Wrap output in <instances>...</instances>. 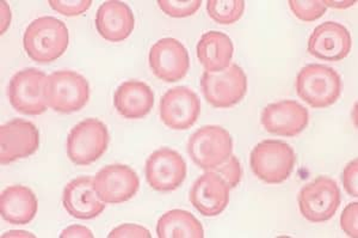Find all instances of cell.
Masks as SVG:
<instances>
[{
    "instance_id": "27",
    "label": "cell",
    "mask_w": 358,
    "mask_h": 238,
    "mask_svg": "<svg viewBox=\"0 0 358 238\" xmlns=\"http://www.w3.org/2000/svg\"><path fill=\"white\" fill-rule=\"evenodd\" d=\"M212 172L222 177L231 189L236 188V186L241 183V176H243L241 162L232 155L224 160V163L213 169Z\"/></svg>"
},
{
    "instance_id": "7",
    "label": "cell",
    "mask_w": 358,
    "mask_h": 238,
    "mask_svg": "<svg viewBox=\"0 0 358 238\" xmlns=\"http://www.w3.org/2000/svg\"><path fill=\"white\" fill-rule=\"evenodd\" d=\"M297 202L300 212L308 222H326L334 217L341 206V189L330 177L319 176L300 190Z\"/></svg>"
},
{
    "instance_id": "31",
    "label": "cell",
    "mask_w": 358,
    "mask_h": 238,
    "mask_svg": "<svg viewBox=\"0 0 358 238\" xmlns=\"http://www.w3.org/2000/svg\"><path fill=\"white\" fill-rule=\"evenodd\" d=\"M343 186L346 193L358 197V160H351L343 172Z\"/></svg>"
},
{
    "instance_id": "34",
    "label": "cell",
    "mask_w": 358,
    "mask_h": 238,
    "mask_svg": "<svg viewBox=\"0 0 358 238\" xmlns=\"http://www.w3.org/2000/svg\"><path fill=\"white\" fill-rule=\"evenodd\" d=\"M324 3H325L326 8L331 6V8H348L356 4V1H334V0H332V1L326 0Z\"/></svg>"
},
{
    "instance_id": "32",
    "label": "cell",
    "mask_w": 358,
    "mask_h": 238,
    "mask_svg": "<svg viewBox=\"0 0 358 238\" xmlns=\"http://www.w3.org/2000/svg\"><path fill=\"white\" fill-rule=\"evenodd\" d=\"M62 238H94L92 231L82 225H71L66 230L62 231L60 234Z\"/></svg>"
},
{
    "instance_id": "15",
    "label": "cell",
    "mask_w": 358,
    "mask_h": 238,
    "mask_svg": "<svg viewBox=\"0 0 358 238\" xmlns=\"http://www.w3.org/2000/svg\"><path fill=\"white\" fill-rule=\"evenodd\" d=\"M310 114L302 104L285 99L271 103L262 113L261 122L265 131L281 136L300 134L308 125Z\"/></svg>"
},
{
    "instance_id": "23",
    "label": "cell",
    "mask_w": 358,
    "mask_h": 238,
    "mask_svg": "<svg viewBox=\"0 0 358 238\" xmlns=\"http://www.w3.org/2000/svg\"><path fill=\"white\" fill-rule=\"evenodd\" d=\"M159 238H203L202 224L194 214L184 209H171L157 224Z\"/></svg>"
},
{
    "instance_id": "35",
    "label": "cell",
    "mask_w": 358,
    "mask_h": 238,
    "mask_svg": "<svg viewBox=\"0 0 358 238\" xmlns=\"http://www.w3.org/2000/svg\"><path fill=\"white\" fill-rule=\"evenodd\" d=\"M20 236H23V237H34V234L25 232V231H8L6 234H3V237H20Z\"/></svg>"
},
{
    "instance_id": "29",
    "label": "cell",
    "mask_w": 358,
    "mask_h": 238,
    "mask_svg": "<svg viewBox=\"0 0 358 238\" xmlns=\"http://www.w3.org/2000/svg\"><path fill=\"white\" fill-rule=\"evenodd\" d=\"M341 226L349 237L358 236V202H352L346 206L341 217Z\"/></svg>"
},
{
    "instance_id": "3",
    "label": "cell",
    "mask_w": 358,
    "mask_h": 238,
    "mask_svg": "<svg viewBox=\"0 0 358 238\" xmlns=\"http://www.w3.org/2000/svg\"><path fill=\"white\" fill-rule=\"evenodd\" d=\"M296 163L294 148L281 140L268 139L256 145L250 156L252 173L270 185L285 182Z\"/></svg>"
},
{
    "instance_id": "1",
    "label": "cell",
    "mask_w": 358,
    "mask_h": 238,
    "mask_svg": "<svg viewBox=\"0 0 358 238\" xmlns=\"http://www.w3.org/2000/svg\"><path fill=\"white\" fill-rule=\"evenodd\" d=\"M69 33L64 22L55 17L36 18L25 29L23 47L29 58L49 64L60 58L69 47Z\"/></svg>"
},
{
    "instance_id": "13",
    "label": "cell",
    "mask_w": 358,
    "mask_h": 238,
    "mask_svg": "<svg viewBox=\"0 0 358 238\" xmlns=\"http://www.w3.org/2000/svg\"><path fill=\"white\" fill-rule=\"evenodd\" d=\"M40 146L36 126L23 119L11 120L0 128V162L10 164L15 160L31 156Z\"/></svg>"
},
{
    "instance_id": "9",
    "label": "cell",
    "mask_w": 358,
    "mask_h": 238,
    "mask_svg": "<svg viewBox=\"0 0 358 238\" xmlns=\"http://www.w3.org/2000/svg\"><path fill=\"white\" fill-rule=\"evenodd\" d=\"M47 76L36 69L17 72L8 84V99L18 113L41 115L48 109L43 91Z\"/></svg>"
},
{
    "instance_id": "18",
    "label": "cell",
    "mask_w": 358,
    "mask_h": 238,
    "mask_svg": "<svg viewBox=\"0 0 358 238\" xmlns=\"http://www.w3.org/2000/svg\"><path fill=\"white\" fill-rule=\"evenodd\" d=\"M62 204L78 219H94L106 209V202L98 197L94 180L90 176H79L69 182L64 189Z\"/></svg>"
},
{
    "instance_id": "20",
    "label": "cell",
    "mask_w": 358,
    "mask_h": 238,
    "mask_svg": "<svg viewBox=\"0 0 358 238\" xmlns=\"http://www.w3.org/2000/svg\"><path fill=\"white\" fill-rule=\"evenodd\" d=\"M114 106L126 119H143L155 106V94L146 83L127 80L115 91Z\"/></svg>"
},
{
    "instance_id": "5",
    "label": "cell",
    "mask_w": 358,
    "mask_h": 238,
    "mask_svg": "<svg viewBox=\"0 0 358 238\" xmlns=\"http://www.w3.org/2000/svg\"><path fill=\"white\" fill-rule=\"evenodd\" d=\"M204 99L215 108H229L244 99L248 92V77L236 64L216 72H204L201 78Z\"/></svg>"
},
{
    "instance_id": "2",
    "label": "cell",
    "mask_w": 358,
    "mask_h": 238,
    "mask_svg": "<svg viewBox=\"0 0 358 238\" xmlns=\"http://www.w3.org/2000/svg\"><path fill=\"white\" fill-rule=\"evenodd\" d=\"M297 96L312 108H327L337 102L343 91V82L337 71L330 66L310 64L297 74Z\"/></svg>"
},
{
    "instance_id": "24",
    "label": "cell",
    "mask_w": 358,
    "mask_h": 238,
    "mask_svg": "<svg viewBox=\"0 0 358 238\" xmlns=\"http://www.w3.org/2000/svg\"><path fill=\"white\" fill-rule=\"evenodd\" d=\"M245 10L244 0H209L207 11L213 21L229 25L241 20Z\"/></svg>"
},
{
    "instance_id": "21",
    "label": "cell",
    "mask_w": 358,
    "mask_h": 238,
    "mask_svg": "<svg viewBox=\"0 0 358 238\" xmlns=\"http://www.w3.org/2000/svg\"><path fill=\"white\" fill-rule=\"evenodd\" d=\"M37 197L25 186H11L0 197V214L6 222L13 225H25L37 214Z\"/></svg>"
},
{
    "instance_id": "26",
    "label": "cell",
    "mask_w": 358,
    "mask_h": 238,
    "mask_svg": "<svg viewBox=\"0 0 358 238\" xmlns=\"http://www.w3.org/2000/svg\"><path fill=\"white\" fill-rule=\"evenodd\" d=\"M159 8L165 15L173 18H185L195 15L202 5L201 0H158Z\"/></svg>"
},
{
    "instance_id": "28",
    "label": "cell",
    "mask_w": 358,
    "mask_h": 238,
    "mask_svg": "<svg viewBox=\"0 0 358 238\" xmlns=\"http://www.w3.org/2000/svg\"><path fill=\"white\" fill-rule=\"evenodd\" d=\"M50 8L66 17H76L86 13L92 0H49Z\"/></svg>"
},
{
    "instance_id": "22",
    "label": "cell",
    "mask_w": 358,
    "mask_h": 238,
    "mask_svg": "<svg viewBox=\"0 0 358 238\" xmlns=\"http://www.w3.org/2000/svg\"><path fill=\"white\" fill-rule=\"evenodd\" d=\"M234 46L226 34L208 31L197 43V58L207 72L221 71L231 65Z\"/></svg>"
},
{
    "instance_id": "8",
    "label": "cell",
    "mask_w": 358,
    "mask_h": 238,
    "mask_svg": "<svg viewBox=\"0 0 358 238\" xmlns=\"http://www.w3.org/2000/svg\"><path fill=\"white\" fill-rule=\"evenodd\" d=\"M233 140L227 130L220 126H203L187 143V153L199 168L213 170L232 155Z\"/></svg>"
},
{
    "instance_id": "6",
    "label": "cell",
    "mask_w": 358,
    "mask_h": 238,
    "mask_svg": "<svg viewBox=\"0 0 358 238\" xmlns=\"http://www.w3.org/2000/svg\"><path fill=\"white\" fill-rule=\"evenodd\" d=\"M109 131L97 119H86L74 126L67 136V156L77 165L92 164L104 155Z\"/></svg>"
},
{
    "instance_id": "14",
    "label": "cell",
    "mask_w": 358,
    "mask_h": 238,
    "mask_svg": "<svg viewBox=\"0 0 358 238\" xmlns=\"http://www.w3.org/2000/svg\"><path fill=\"white\" fill-rule=\"evenodd\" d=\"M98 197L106 204H122L138 193L140 180L128 165H106L94 178Z\"/></svg>"
},
{
    "instance_id": "30",
    "label": "cell",
    "mask_w": 358,
    "mask_h": 238,
    "mask_svg": "<svg viewBox=\"0 0 358 238\" xmlns=\"http://www.w3.org/2000/svg\"><path fill=\"white\" fill-rule=\"evenodd\" d=\"M109 238H151L152 234L146 227L136 224H123L108 234Z\"/></svg>"
},
{
    "instance_id": "16",
    "label": "cell",
    "mask_w": 358,
    "mask_h": 238,
    "mask_svg": "<svg viewBox=\"0 0 358 238\" xmlns=\"http://www.w3.org/2000/svg\"><path fill=\"white\" fill-rule=\"evenodd\" d=\"M351 48V34L337 22H325L317 25L308 38L310 55L326 62H341L350 54Z\"/></svg>"
},
{
    "instance_id": "25",
    "label": "cell",
    "mask_w": 358,
    "mask_h": 238,
    "mask_svg": "<svg viewBox=\"0 0 358 238\" xmlns=\"http://www.w3.org/2000/svg\"><path fill=\"white\" fill-rule=\"evenodd\" d=\"M289 8L295 16L303 22H314L325 15V3L320 0H290Z\"/></svg>"
},
{
    "instance_id": "33",
    "label": "cell",
    "mask_w": 358,
    "mask_h": 238,
    "mask_svg": "<svg viewBox=\"0 0 358 238\" xmlns=\"http://www.w3.org/2000/svg\"><path fill=\"white\" fill-rule=\"evenodd\" d=\"M10 23H11V11H10L8 3L3 1L1 3V30H0L1 35L8 30Z\"/></svg>"
},
{
    "instance_id": "12",
    "label": "cell",
    "mask_w": 358,
    "mask_h": 238,
    "mask_svg": "<svg viewBox=\"0 0 358 238\" xmlns=\"http://www.w3.org/2000/svg\"><path fill=\"white\" fill-rule=\"evenodd\" d=\"M145 173L151 188L158 192H172L185 180L187 163L175 150L159 148L148 157Z\"/></svg>"
},
{
    "instance_id": "4",
    "label": "cell",
    "mask_w": 358,
    "mask_h": 238,
    "mask_svg": "<svg viewBox=\"0 0 358 238\" xmlns=\"http://www.w3.org/2000/svg\"><path fill=\"white\" fill-rule=\"evenodd\" d=\"M49 108L71 114L85 107L90 99L89 82L74 71H57L47 77L43 91Z\"/></svg>"
},
{
    "instance_id": "19",
    "label": "cell",
    "mask_w": 358,
    "mask_h": 238,
    "mask_svg": "<svg viewBox=\"0 0 358 238\" xmlns=\"http://www.w3.org/2000/svg\"><path fill=\"white\" fill-rule=\"evenodd\" d=\"M94 23L103 38L116 43L131 36L134 30L135 18L131 8L126 3L111 0L99 6Z\"/></svg>"
},
{
    "instance_id": "11",
    "label": "cell",
    "mask_w": 358,
    "mask_h": 238,
    "mask_svg": "<svg viewBox=\"0 0 358 238\" xmlns=\"http://www.w3.org/2000/svg\"><path fill=\"white\" fill-rule=\"evenodd\" d=\"M159 111L165 126L175 131H185L199 120L201 101L189 88H173L164 94Z\"/></svg>"
},
{
    "instance_id": "10",
    "label": "cell",
    "mask_w": 358,
    "mask_h": 238,
    "mask_svg": "<svg viewBox=\"0 0 358 238\" xmlns=\"http://www.w3.org/2000/svg\"><path fill=\"white\" fill-rule=\"evenodd\" d=\"M148 60L155 77L165 83L178 82L190 69L187 48L173 37H165L155 42L150 50Z\"/></svg>"
},
{
    "instance_id": "17",
    "label": "cell",
    "mask_w": 358,
    "mask_h": 238,
    "mask_svg": "<svg viewBox=\"0 0 358 238\" xmlns=\"http://www.w3.org/2000/svg\"><path fill=\"white\" fill-rule=\"evenodd\" d=\"M229 190L226 181L209 170L199 177L189 194L190 202L204 217H216L222 214L229 202Z\"/></svg>"
}]
</instances>
